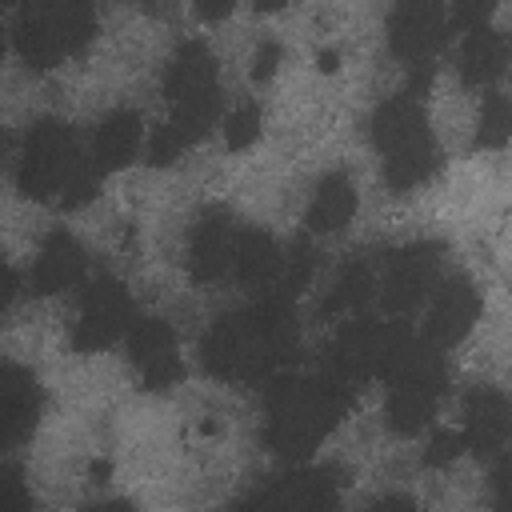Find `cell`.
<instances>
[{
	"mask_svg": "<svg viewBox=\"0 0 512 512\" xmlns=\"http://www.w3.org/2000/svg\"><path fill=\"white\" fill-rule=\"evenodd\" d=\"M444 32V4L440 0H404L396 16V44L408 52H424Z\"/></svg>",
	"mask_w": 512,
	"mask_h": 512,
	"instance_id": "cell-1",
	"label": "cell"
},
{
	"mask_svg": "<svg viewBox=\"0 0 512 512\" xmlns=\"http://www.w3.org/2000/svg\"><path fill=\"white\" fill-rule=\"evenodd\" d=\"M468 424H472L468 432H472V444H476V448H496V444H504V432H508V408H504V400H500L496 392H484V396L476 400Z\"/></svg>",
	"mask_w": 512,
	"mask_h": 512,
	"instance_id": "cell-2",
	"label": "cell"
},
{
	"mask_svg": "<svg viewBox=\"0 0 512 512\" xmlns=\"http://www.w3.org/2000/svg\"><path fill=\"white\" fill-rule=\"evenodd\" d=\"M500 64H504V40H500L496 32L480 28V32L468 40V48H464V72H468V80H472V84H476V80H492V76L500 72Z\"/></svg>",
	"mask_w": 512,
	"mask_h": 512,
	"instance_id": "cell-3",
	"label": "cell"
},
{
	"mask_svg": "<svg viewBox=\"0 0 512 512\" xmlns=\"http://www.w3.org/2000/svg\"><path fill=\"white\" fill-rule=\"evenodd\" d=\"M348 212H352V192L344 180H332L316 200V220H320L316 228H336L348 220Z\"/></svg>",
	"mask_w": 512,
	"mask_h": 512,
	"instance_id": "cell-4",
	"label": "cell"
},
{
	"mask_svg": "<svg viewBox=\"0 0 512 512\" xmlns=\"http://www.w3.org/2000/svg\"><path fill=\"white\" fill-rule=\"evenodd\" d=\"M488 8H492V0H456V20L468 24V28H476L488 16Z\"/></svg>",
	"mask_w": 512,
	"mask_h": 512,
	"instance_id": "cell-5",
	"label": "cell"
},
{
	"mask_svg": "<svg viewBox=\"0 0 512 512\" xmlns=\"http://www.w3.org/2000/svg\"><path fill=\"white\" fill-rule=\"evenodd\" d=\"M228 8H232V0H204V12H212V16L216 12H228Z\"/></svg>",
	"mask_w": 512,
	"mask_h": 512,
	"instance_id": "cell-6",
	"label": "cell"
}]
</instances>
